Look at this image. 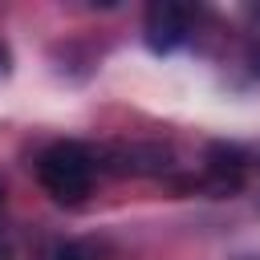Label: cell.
<instances>
[{"label":"cell","mask_w":260,"mask_h":260,"mask_svg":"<svg viewBox=\"0 0 260 260\" xmlns=\"http://www.w3.org/2000/svg\"><path fill=\"white\" fill-rule=\"evenodd\" d=\"M49 260H98V248L85 240H69V244H57L49 252Z\"/></svg>","instance_id":"277c9868"},{"label":"cell","mask_w":260,"mask_h":260,"mask_svg":"<svg viewBox=\"0 0 260 260\" xmlns=\"http://www.w3.org/2000/svg\"><path fill=\"white\" fill-rule=\"evenodd\" d=\"M0 65H4V49H0Z\"/></svg>","instance_id":"52a82bcc"},{"label":"cell","mask_w":260,"mask_h":260,"mask_svg":"<svg viewBox=\"0 0 260 260\" xmlns=\"http://www.w3.org/2000/svg\"><path fill=\"white\" fill-rule=\"evenodd\" d=\"M244 171H248V158H244L240 146L215 142V146L207 150V183H211L215 191H236V187L244 183Z\"/></svg>","instance_id":"3957f363"},{"label":"cell","mask_w":260,"mask_h":260,"mask_svg":"<svg viewBox=\"0 0 260 260\" xmlns=\"http://www.w3.org/2000/svg\"><path fill=\"white\" fill-rule=\"evenodd\" d=\"M191 20H195V8L175 4V0H154V4L146 8V24H142L146 45H150L154 53L179 49V45L187 41V32H191Z\"/></svg>","instance_id":"7a4b0ae2"},{"label":"cell","mask_w":260,"mask_h":260,"mask_svg":"<svg viewBox=\"0 0 260 260\" xmlns=\"http://www.w3.org/2000/svg\"><path fill=\"white\" fill-rule=\"evenodd\" d=\"M98 162L81 142H53L37 158V179L57 203H81L93 191Z\"/></svg>","instance_id":"6da1fadb"},{"label":"cell","mask_w":260,"mask_h":260,"mask_svg":"<svg viewBox=\"0 0 260 260\" xmlns=\"http://www.w3.org/2000/svg\"><path fill=\"white\" fill-rule=\"evenodd\" d=\"M0 203H4V187H0Z\"/></svg>","instance_id":"8992f818"},{"label":"cell","mask_w":260,"mask_h":260,"mask_svg":"<svg viewBox=\"0 0 260 260\" xmlns=\"http://www.w3.org/2000/svg\"><path fill=\"white\" fill-rule=\"evenodd\" d=\"M0 260H12V252H8V244H0Z\"/></svg>","instance_id":"5b68a950"}]
</instances>
